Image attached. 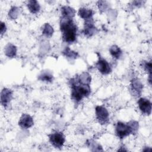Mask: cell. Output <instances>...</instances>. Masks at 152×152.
<instances>
[{
	"instance_id": "obj_1",
	"label": "cell",
	"mask_w": 152,
	"mask_h": 152,
	"mask_svg": "<svg viewBox=\"0 0 152 152\" xmlns=\"http://www.w3.org/2000/svg\"><path fill=\"white\" fill-rule=\"evenodd\" d=\"M59 29L64 42L71 45L77 41L78 28L74 19L61 17Z\"/></svg>"
},
{
	"instance_id": "obj_2",
	"label": "cell",
	"mask_w": 152,
	"mask_h": 152,
	"mask_svg": "<svg viewBox=\"0 0 152 152\" xmlns=\"http://www.w3.org/2000/svg\"><path fill=\"white\" fill-rule=\"evenodd\" d=\"M69 85L71 89V99L75 103H80L91 94V88L90 85L80 83L75 76L70 78Z\"/></svg>"
},
{
	"instance_id": "obj_3",
	"label": "cell",
	"mask_w": 152,
	"mask_h": 152,
	"mask_svg": "<svg viewBox=\"0 0 152 152\" xmlns=\"http://www.w3.org/2000/svg\"><path fill=\"white\" fill-rule=\"evenodd\" d=\"M49 143L55 148H61L65 144L66 138L65 135L61 131H55L48 135Z\"/></svg>"
},
{
	"instance_id": "obj_4",
	"label": "cell",
	"mask_w": 152,
	"mask_h": 152,
	"mask_svg": "<svg viewBox=\"0 0 152 152\" xmlns=\"http://www.w3.org/2000/svg\"><path fill=\"white\" fill-rule=\"evenodd\" d=\"M95 118L98 123L102 125H104L109 122V112L104 106L97 105L94 108Z\"/></svg>"
},
{
	"instance_id": "obj_5",
	"label": "cell",
	"mask_w": 152,
	"mask_h": 152,
	"mask_svg": "<svg viewBox=\"0 0 152 152\" xmlns=\"http://www.w3.org/2000/svg\"><path fill=\"white\" fill-rule=\"evenodd\" d=\"M116 136L120 140H124L126 137L132 135L131 128L128 122L118 121L115 126Z\"/></svg>"
},
{
	"instance_id": "obj_6",
	"label": "cell",
	"mask_w": 152,
	"mask_h": 152,
	"mask_svg": "<svg viewBox=\"0 0 152 152\" xmlns=\"http://www.w3.org/2000/svg\"><path fill=\"white\" fill-rule=\"evenodd\" d=\"M144 89V84L140 78H132L129 83V90L130 94L134 97H140Z\"/></svg>"
},
{
	"instance_id": "obj_7",
	"label": "cell",
	"mask_w": 152,
	"mask_h": 152,
	"mask_svg": "<svg viewBox=\"0 0 152 152\" xmlns=\"http://www.w3.org/2000/svg\"><path fill=\"white\" fill-rule=\"evenodd\" d=\"M95 67L102 75H107L112 72V66L110 64L100 55H98V59L95 64Z\"/></svg>"
},
{
	"instance_id": "obj_8",
	"label": "cell",
	"mask_w": 152,
	"mask_h": 152,
	"mask_svg": "<svg viewBox=\"0 0 152 152\" xmlns=\"http://www.w3.org/2000/svg\"><path fill=\"white\" fill-rule=\"evenodd\" d=\"M98 28L95 25L93 18L84 21L82 33L85 37L87 38L91 37L96 35L98 33Z\"/></svg>"
},
{
	"instance_id": "obj_9",
	"label": "cell",
	"mask_w": 152,
	"mask_h": 152,
	"mask_svg": "<svg viewBox=\"0 0 152 152\" xmlns=\"http://www.w3.org/2000/svg\"><path fill=\"white\" fill-rule=\"evenodd\" d=\"M137 106L141 113L145 116H150L151 113L152 104L148 99L140 97L137 100Z\"/></svg>"
},
{
	"instance_id": "obj_10",
	"label": "cell",
	"mask_w": 152,
	"mask_h": 152,
	"mask_svg": "<svg viewBox=\"0 0 152 152\" xmlns=\"http://www.w3.org/2000/svg\"><path fill=\"white\" fill-rule=\"evenodd\" d=\"M13 98L12 90L7 87H4L1 91V104L4 108H7Z\"/></svg>"
},
{
	"instance_id": "obj_11",
	"label": "cell",
	"mask_w": 152,
	"mask_h": 152,
	"mask_svg": "<svg viewBox=\"0 0 152 152\" xmlns=\"http://www.w3.org/2000/svg\"><path fill=\"white\" fill-rule=\"evenodd\" d=\"M34 124L33 118L28 113H22L19 118L18 125L23 129L26 130L31 128Z\"/></svg>"
},
{
	"instance_id": "obj_12",
	"label": "cell",
	"mask_w": 152,
	"mask_h": 152,
	"mask_svg": "<svg viewBox=\"0 0 152 152\" xmlns=\"http://www.w3.org/2000/svg\"><path fill=\"white\" fill-rule=\"evenodd\" d=\"M94 14V11L93 9L85 7L79 8L77 12L78 15L81 18L84 20V21L93 18Z\"/></svg>"
},
{
	"instance_id": "obj_13",
	"label": "cell",
	"mask_w": 152,
	"mask_h": 152,
	"mask_svg": "<svg viewBox=\"0 0 152 152\" xmlns=\"http://www.w3.org/2000/svg\"><path fill=\"white\" fill-rule=\"evenodd\" d=\"M61 12V17L67 18H71L74 19L75 14H76V11L75 10L68 5H62L60 9Z\"/></svg>"
},
{
	"instance_id": "obj_14",
	"label": "cell",
	"mask_w": 152,
	"mask_h": 152,
	"mask_svg": "<svg viewBox=\"0 0 152 152\" xmlns=\"http://www.w3.org/2000/svg\"><path fill=\"white\" fill-rule=\"evenodd\" d=\"M4 55L8 58H14L17 56V46L12 43H8L4 48Z\"/></svg>"
},
{
	"instance_id": "obj_15",
	"label": "cell",
	"mask_w": 152,
	"mask_h": 152,
	"mask_svg": "<svg viewBox=\"0 0 152 152\" xmlns=\"http://www.w3.org/2000/svg\"><path fill=\"white\" fill-rule=\"evenodd\" d=\"M37 80L43 83H50L53 82L54 77L51 71L44 70L41 71L40 73L37 75Z\"/></svg>"
},
{
	"instance_id": "obj_16",
	"label": "cell",
	"mask_w": 152,
	"mask_h": 152,
	"mask_svg": "<svg viewBox=\"0 0 152 152\" xmlns=\"http://www.w3.org/2000/svg\"><path fill=\"white\" fill-rule=\"evenodd\" d=\"M26 6L28 11L32 14H38L41 9V6L39 2L36 0L28 1Z\"/></svg>"
},
{
	"instance_id": "obj_17",
	"label": "cell",
	"mask_w": 152,
	"mask_h": 152,
	"mask_svg": "<svg viewBox=\"0 0 152 152\" xmlns=\"http://www.w3.org/2000/svg\"><path fill=\"white\" fill-rule=\"evenodd\" d=\"M75 76L80 83L87 85L91 84L92 78L91 74L88 72L84 71L79 74L75 75Z\"/></svg>"
},
{
	"instance_id": "obj_18",
	"label": "cell",
	"mask_w": 152,
	"mask_h": 152,
	"mask_svg": "<svg viewBox=\"0 0 152 152\" xmlns=\"http://www.w3.org/2000/svg\"><path fill=\"white\" fill-rule=\"evenodd\" d=\"M41 32L44 37L50 38L53 35L55 30L53 26L50 23H45L41 27Z\"/></svg>"
},
{
	"instance_id": "obj_19",
	"label": "cell",
	"mask_w": 152,
	"mask_h": 152,
	"mask_svg": "<svg viewBox=\"0 0 152 152\" xmlns=\"http://www.w3.org/2000/svg\"><path fill=\"white\" fill-rule=\"evenodd\" d=\"M109 52L111 56L115 59H119L123 54V52L121 48L116 45H112L109 48Z\"/></svg>"
},
{
	"instance_id": "obj_20",
	"label": "cell",
	"mask_w": 152,
	"mask_h": 152,
	"mask_svg": "<svg viewBox=\"0 0 152 152\" xmlns=\"http://www.w3.org/2000/svg\"><path fill=\"white\" fill-rule=\"evenodd\" d=\"M21 14V8L16 5L11 6L9 9L7 16L11 20H15L18 18Z\"/></svg>"
},
{
	"instance_id": "obj_21",
	"label": "cell",
	"mask_w": 152,
	"mask_h": 152,
	"mask_svg": "<svg viewBox=\"0 0 152 152\" xmlns=\"http://www.w3.org/2000/svg\"><path fill=\"white\" fill-rule=\"evenodd\" d=\"M62 53L66 58L71 60H75L79 56V54L77 52L71 49L68 46L65 47L63 49Z\"/></svg>"
},
{
	"instance_id": "obj_22",
	"label": "cell",
	"mask_w": 152,
	"mask_h": 152,
	"mask_svg": "<svg viewBox=\"0 0 152 152\" xmlns=\"http://www.w3.org/2000/svg\"><path fill=\"white\" fill-rule=\"evenodd\" d=\"M86 145L87 146L90 148L91 151H103L102 146L96 142L95 140L93 139H89L86 141Z\"/></svg>"
},
{
	"instance_id": "obj_23",
	"label": "cell",
	"mask_w": 152,
	"mask_h": 152,
	"mask_svg": "<svg viewBox=\"0 0 152 152\" xmlns=\"http://www.w3.org/2000/svg\"><path fill=\"white\" fill-rule=\"evenodd\" d=\"M98 10L102 13L107 12L110 9V4L106 1H98L96 2Z\"/></svg>"
},
{
	"instance_id": "obj_24",
	"label": "cell",
	"mask_w": 152,
	"mask_h": 152,
	"mask_svg": "<svg viewBox=\"0 0 152 152\" xmlns=\"http://www.w3.org/2000/svg\"><path fill=\"white\" fill-rule=\"evenodd\" d=\"M141 67L142 69L148 74H151V68H152V64H151V61H147V60H144L141 62Z\"/></svg>"
},
{
	"instance_id": "obj_25",
	"label": "cell",
	"mask_w": 152,
	"mask_h": 152,
	"mask_svg": "<svg viewBox=\"0 0 152 152\" xmlns=\"http://www.w3.org/2000/svg\"><path fill=\"white\" fill-rule=\"evenodd\" d=\"M128 124H129L131 131H132V135H136L139 129V122L135 120H131L128 122Z\"/></svg>"
},
{
	"instance_id": "obj_26",
	"label": "cell",
	"mask_w": 152,
	"mask_h": 152,
	"mask_svg": "<svg viewBox=\"0 0 152 152\" xmlns=\"http://www.w3.org/2000/svg\"><path fill=\"white\" fill-rule=\"evenodd\" d=\"M145 3V1H134L131 2L130 5L132 8H140L142 7Z\"/></svg>"
},
{
	"instance_id": "obj_27",
	"label": "cell",
	"mask_w": 152,
	"mask_h": 152,
	"mask_svg": "<svg viewBox=\"0 0 152 152\" xmlns=\"http://www.w3.org/2000/svg\"><path fill=\"white\" fill-rule=\"evenodd\" d=\"M7 30V26L6 23L4 21H1V26H0V34L1 36H3Z\"/></svg>"
},
{
	"instance_id": "obj_28",
	"label": "cell",
	"mask_w": 152,
	"mask_h": 152,
	"mask_svg": "<svg viewBox=\"0 0 152 152\" xmlns=\"http://www.w3.org/2000/svg\"><path fill=\"white\" fill-rule=\"evenodd\" d=\"M125 148H126V147H125L124 145H121V146L120 147V148H118V151H128V150H127V149H126Z\"/></svg>"
},
{
	"instance_id": "obj_29",
	"label": "cell",
	"mask_w": 152,
	"mask_h": 152,
	"mask_svg": "<svg viewBox=\"0 0 152 152\" xmlns=\"http://www.w3.org/2000/svg\"><path fill=\"white\" fill-rule=\"evenodd\" d=\"M144 148L142 149V151H151V148L150 147L145 146Z\"/></svg>"
},
{
	"instance_id": "obj_30",
	"label": "cell",
	"mask_w": 152,
	"mask_h": 152,
	"mask_svg": "<svg viewBox=\"0 0 152 152\" xmlns=\"http://www.w3.org/2000/svg\"><path fill=\"white\" fill-rule=\"evenodd\" d=\"M147 81L148 82V84L150 86L151 85V74L148 75V78H147Z\"/></svg>"
}]
</instances>
